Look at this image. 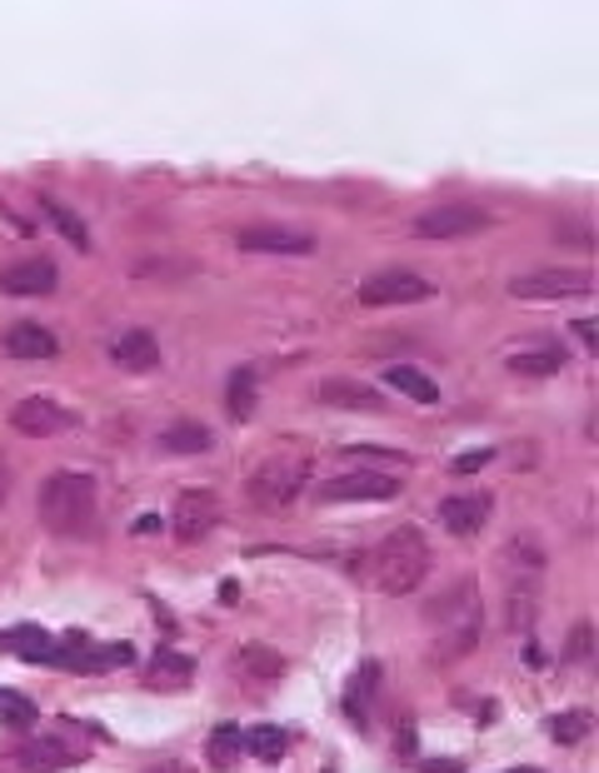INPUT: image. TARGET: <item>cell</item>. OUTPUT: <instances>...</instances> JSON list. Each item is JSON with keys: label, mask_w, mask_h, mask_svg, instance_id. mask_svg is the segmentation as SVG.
Instances as JSON below:
<instances>
[{"label": "cell", "mask_w": 599, "mask_h": 773, "mask_svg": "<svg viewBox=\"0 0 599 773\" xmlns=\"http://www.w3.org/2000/svg\"><path fill=\"white\" fill-rule=\"evenodd\" d=\"M425 624H430V659H435V664L465 659L479 643V634H485V604H479L475 579H455L440 600H430Z\"/></svg>", "instance_id": "1"}, {"label": "cell", "mask_w": 599, "mask_h": 773, "mask_svg": "<svg viewBox=\"0 0 599 773\" xmlns=\"http://www.w3.org/2000/svg\"><path fill=\"white\" fill-rule=\"evenodd\" d=\"M359 569H370V584L380 589V594H390V600L414 594V589L425 584V574H430L425 534L414 529V524H400V529H390L380 545H375V554L355 559V574H359Z\"/></svg>", "instance_id": "2"}, {"label": "cell", "mask_w": 599, "mask_h": 773, "mask_svg": "<svg viewBox=\"0 0 599 773\" xmlns=\"http://www.w3.org/2000/svg\"><path fill=\"white\" fill-rule=\"evenodd\" d=\"M35 514H41V524L51 534H60V539H86V534H96V514H100L96 480H90V474H76V469L51 474V480L41 484Z\"/></svg>", "instance_id": "3"}, {"label": "cell", "mask_w": 599, "mask_h": 773, "mask_svg": "<svg viewBox=\"0 0 599 773\" xmlns=\"http://www.w3.org/2000/svg\"><path fill=\"white\" fill-rule=\"evenodd\" d=\"M306 484H310V459L306 455H270L251 474L245 494H251V504L260 514H280V509H290V504L306 494Z\"/></svg>", "instance_id": "4"}, {"label": "cell", "mask_w": 599, "mask_h": 773, "mask_svg": "<svg viewBox=\"0 0 599 773\" xmlns=\"http://www.w3.org/2000/svg\"><path fill=\"white\" fill-rule=\"evenodd\" d=\"M514 300H579V294H595V275L579 270V265H550V270H524L510 280Z\"/></svg>", "instance_id": "5"}, {"label": "cell", "mask_w": 599, "mask_h": 773, "mask_svg": "<svg viewBox=\"0 0 599 773\" xmlns=\"http://www.w3.org/2000/svg\"><path fill=\"white\" fill-rule=\"evenodd\" d=\"M359 305H425L435 284L414 270H380L370 280H359Z\"/></svg>", "instance_id": "6"}, {"label": "cell", "mask_w": 599, "mask_h": 773, "mask_svg": "<svg viewBox=\"0 0 599 773\" xmlns=\"http://www.w3.org/2000/svg\"><path fill=\"white\" fill-rule=\"evenodd\" d=\"M220 524V494L215 490H180L175 500V514H170V529L180 545H200L210 539Z\"/></svg>", "instance_id": "7"}, {"label": "cell", "mask_w": 599, "mask_h": 773, "mask_svg": "<svg viewBox=\"0 0 599 773\" xmlns=\"http://www.w3.org/2000/svg\"><path fill=\"white\" fill-rule=\"evenodd\" d=\"M495 215L479 205H440V210H425V215H414V235L420 240H459V235H475V229H490Z\"/></svg>", "instance_id": "8"}, {"label": "cell", "mask_w": 599, "mask_h": 773, "mask_svg": "<svg viewBox=\"0 0 599 773\" xmlns=\"http://www.w3.org/2000/svg\"><path fill=\"white\" fill-rule=\"evenodd\" d=\"M80 414L66 410V404L45 400V394H31V400H21L11 410V429L25 439H51V435H66V429H76Z\"/></svg>", "instance_id": "9"}, {"label": "cell", "mask_w": 599, "mask_h": 773, "mask_svg": "<svg viewBox=\"0 0 599 773\" xmlns=\"http://www.w3.org/2000/svg\"><path fill=\"white\" fill-rule=\"evenodd\" d=\"M320 504H355V500H395L400 494V484L390 480V474H375V469H355V474H335V480L320 484Z\"/></svg>", "instance_id": "10"}, {"label": "cell", "mask_w": 599, "mask_h": 773, "mask_svg": "<svg viewBox=\"0 0 599 773\" xmlns=\"http://www.w3.org/2000/svg\"><path fill=\"white\" fill-rule=\"evenodd\" d=\"M235 245L245 255H310L315 240H310L306 229H290V225H251L240 229Z\"/></svg>", "instance_id": "11"}, {"label": "cell", "mask_w": 599, "mask_h": 773, "mask_svg": "<svg viewBox=\"0 0 599 773\" xmlns=\"http://www.w3.org/2000/svg\"><path fill=\"white\" fill-rule=\"evenodd\" d=\"M60 284V270H55L45 255H31V260H15L0 270V294H15V300H35V294H51Z\"/></svg>", "instance_id": "12"}, {"label": "cell", "mask_w": 599, "mask_h": 773, "mask_svg": "<svg viewBox=\"0 0 599 773\" xmlns=\"http://www.w3.org/2000/svg\"><path fill=\"white\" fill-rule=\"evenodd\" d=\"M490 509H495V500L485 490L479 494H450V500H440V524H445L450 534H459V539H469V534H479L485 524H490Z\"/></svg>", "instance_id": "13"}, {"label": "cell", "mask_w": 599, "mask_h": 773, "mask_svg": "<svg viewBox=\"0 0 599 773\" xmlns=\"http://www.w3.org/2000/svg\"><path fill=\"white\" fill-rule=\"evenodd\" d=\"M110 360L120 365V370H155L160 365V339L151 335V329H120L115 339H110Z\"/></svg>", "instance_id": "14"}, {"label": "cell", "mask_w": 599, "mask_h": 773, "mask_svg": "<svg viewBox=\"0 0 599 773\" xmlns=\"http://www.w3.org/2000/svg\"><path fill=\"white\" fill-rule=\"evenodd\" d=\"M315 400L320 404H335V410H365V414H380L385 410L380 390H370L365 380H320L315 384Z\"/></svg>", "instance_id": "15"}, {"label": "cell", "mask_w": 599, "mask_h": 773, "mask_svg": "<svg viewBox=\"0 0 599 773\" xmlns=\"http://www.w3.org/2000/svg\"><path fill=\"white\" fill-rule=\"evenodd\" d=\"M76 759H80V753L66 749L60 739H31V743L15 749V769H21V773H60V769H70Z\"/></svg>", "instance_id": "16"}, {"label": "cell", "mask_w": 599, "mask_h": 773, "mask_svg": "<svg viewBox=\"0 0 599 773\" xmlns=\"http://www.w3.org/2000/svg\"><path fill=\"white\" fill-rule=\"evenodd\" d=\"M210 445H215V435H210L206 425H196V419H175V425H165L160 435H155V449H160V455H175V459L206 455Z\"/></svg>", "instance_id": "17"}, {"label": "cell", "mask_w": 599, "mask_h": 773, "mask_svg": "<svg viewBox=\"0 0 599 773\" xmlns=\"http://www.w3.org/2000/svg\"><path fill=\"white\" fill-rule=\"evenodd\" d=\"M55 349H60V339L45 325H31V320H25V325L5 329V355H11V360H51Z\"/></svg>", "instance_id": "18"}, {"label": "cell", "mask_w": 599, "mask_h": 773, "mask_svg": "<svg viewBox=\"0 0 599 773\" xmlns=\"http://www.w3.org/2000/svg\"><path fill=\"white\" fill-rule=\"evenodd\" d=\"M504 609H510V629H534V619H540V579H504Z\"/></svg>", "instance_id": "19"}, {"label": "cell", "mask_w": 599, "mask_h": 773, "mask_svg": "<svg viewBox=\"0 0 599 773\" xmlns=\"http://www.w3.org/2000/svg\"><path fill=\"white\" fill-rule=\"evenodd\" d=\"M385 384L400 390L404 400H414V404H435L440 400V384L430 380L425 370H414V365H390V370H385Z\"/></svg>", "instance_id": "20"}, {"label": "cell", "mask_w": 599, "mask_h": 773, "mask_svg": "<svg viewBox=\"0 0 599 773\" xmlns=\"http://www.w3.org/2000/svg\"><path fill=\"white\" fill-rule=\"evenodd\" d=\"M5 649H15V659H25V664H45V669H51V659H55L51 634L35 629V624H21V629L5 634Z\"/></svg>", "instance_id": "21"}, {"label": "cell", "mask_w": 599, "mask_h": 773, "mask_svg": "<svg viewBox=\"0 0 599 773\" xmlns=\"http://www.w3.org/2000/svg\"><path fill=\"white\" fill-rule=\"evenodd\" d=\"M41 210H45V220H51V225L60 229V235H66L70 245H76V250H90V229H86V220H80L76 210L60 205L55 195H41Z\"/></svg>", "instance_id": "22"}, {"label": "cell", "mask_w": 599, "mask_h": 773, "mask_svg": "<svg viewBox=\"0 0 599 773\" xmlns=\"http://www.w3.org/2000/svg\"><path fill=\"white\" fill-rule=\"evenodd\" d=\"M235 669L251 679H280L285 674V659L275 649H265V643H245V649L235 653Z\"/></svg>", "instance_id": "23"}, {"label": "cell", "mask_w": 599, "mask_h": 773, "mask_svg": "<svg viewBox=\"0 0 599 773\" xmlns=\"http://www.w3.org/2000/svg\"><path fill=\"white\" fill-rule=\"evenodd\" d=\"M565 370V355L559 349H530V355H510V374L524 380H550V374Z\"/></svg>", "instance_id": "24"}, {"label": "cell", "mask_w": 599, "mask_h": 773, "mask_svg": "<svg viewBox=\"0 0 599 773\" xmlns=\"http://www.w3.org/2000/svg\"><path fill=\"white\" fill-rule=\"evenodd\" d=\"M190 669H196V664H190L186 653L160 649V653L151 659V684H160V688H180V684L190 679Z\"/></svg>", "instance_id": "25"}, {"label": "cell", "mask_w": 599, "mask_h": 773, "mask_svg": "<svg viewBox=\"0 0 599 773\" xmlns=\"http://www.w3.org/2000/svg\"><path fill=\"white\" fill-rule=\"evenodd\" d=\"M375 679H380V669L365 664L355 679H350V694H345V714L355 724H365V714H370V698H375Z\"/></svg>", "instance_id": "26"}, {"label": "cell", "mask_w": 599, "mask_h": 773, "mask_svg": "<svg viewBox=\"0 0 599 773\" xmlns=\"http://www.w3.org/2000/svg\"><path fill=\"white\" fill-rule=\"evenodd\" d=\"M245 749L265 763H280L285 749H290V739H285V729H275V724H255V729L245 733Z\"/></svg>", "instance_id": "27"}, {"label": "cell", "mask_w": 599, "mask_h": 773, "mask_svg": "<svg viewBox=\"0 0 599 773\" xmlns=\"http://www.w3.org/2000/svg\"><path fill=\"white\" fill-rule=\"evenodd\" d=\"M225 404H230V414H235V419H251V414H255V370H235V374H230Z\"/></svg>", "instance_id": "28"}, {"label": "cell", "mask_w": 599, "mask_h": 773, "mask_svg": "<svg viewBox=\"0 0 599 773\" xmlns=\"http://www.w3.org/2000/svg\"><path fill=\"white\" fill-rule=\"evenodd\" d=\"M240 749H245V733H240L235 724H220V729L210 733V763H215V769H230V763L240 759Z\"/></svg>", "instance_id": "29"}, {"label": "cell", "mask_w": 599, "mask_h": 773, "mask_svg": "<svg viewBox=\"0 0 599 773\" xmlns=\"http://www.w3.org/2000/svg\"><path fill=\"white\" fill-rule=\"evenodd\" d=\"M589 729H595V719H589L585 708H569V714H555V719H550V739L555 743H579Z\"/></svg>", "instance_id": "30"}, {"label": "cell", "mask_w": 599, "mask_h": 773, "mask_svg": "<svg viewBox=\"0 0 599 773\" xmlns=\"http://www.w3.org/2000/svg\"><path fill=\"white\" fill-rule=\"evenodd\" d=\"M0 719L21 733V729H31V724H35V704H31V698H21V694H11V688H0Z\"/></svg>", "instance_id": "31"}, {"label": "cell", "mask_w": 599, "mask_h": 773, "mask_svg": "<svg viewBox=\"0 0 599 773\" xmlns=\"http://www.w3.org/2000/svg\"><path fill=\"white\" fill-rule=\"evenodd\" d=\"M490 459H495V449H465V455H459L450 469H455V474H475V469H485Z\"/></svg>", "instance_id": "32"}, {"label": "cell", "mask_w": 599, "mask_h": 773, "mask_svg": "<svg viewBox=\"0 0 599 773\" xmlns=\"http://www.w3.org/2000/svg\"><path fill=\"white\" fill-rule=\"evenodd\" d=\"M569 659H575V664L589 659V624H575V634H569Z\"/></svg>", "instance_id": "33"}, {"label": "cell", "mask_w": 599, "mask_h": 773, "mask_svg": "<svg viewBox=\"0 0 599 773\" xmlns=\"http://www.w3.org/2000/svg\"><path fill=\"white\" fill-rule=\"evenodd\" d=\"M414 743H420V739H414V724H400V729H395V753H404V759H410Z\"/></svg>", "instance_id": "34"}, {"label": "cell", "mask_w": 599, "mask_h": 773, "mask_svg": "<svg viewBox=\"0 0 599 773\" xmlns=\"http://www.w3.org/2000/svg\"><path fill=\"white\" fill-rule=\"evenodd\" d=\"M11 500V459L0 455V504Z\"/></svg>", "instance_id": "35"}, {"label": "cell", "mask_w": 599, "mask_h": 773, "mask_svg": "<svg viewBox=\"0 0 599 773\" xmlns=\"http://www.w3.org/2000/svg\"><path fill=\"white\" fill-rule=\"evenodd\" d=\"M575 335H579V339H585V345H589V349H595V345H599V335H595V320H575Z\"/></svg>", "instance_id": "36"}, {"label": "cell", "mask_w": 599, "mask_h": 773, "mask_svg": "<svg viewBox=\"0 0 599 773\" xmlns=\"http://www.w3.org/2000/svg\"><path fill=\"white\" fill-rule=\"evenodd\" d=\"M425 773H459V759H430Z\"/></svg>", "instance_id": "37"}, {"label": "cell", "mask_w": 599, "mask_h": 773, "mask_svg": "<svg viewBox=\"0 0 599 773\" xmlns=\"http://www.w3.org/2000/svg\"><path fill=\"white\" fill-rule=\"evenodd\" d=\"M135 534H160V519H155V514H141V519H135Z\"/></svg>", "instance_id": "38"}, {"label": "cell", "mask_w": 599, "mask_h": 773, "mask_svg": "<svg viewBox=\"0 0 599 773\" xmlns=\"http://www.w3.org/2000/svg\"><path fill=\"white\" fill-rule=\"evenodd\" d=\"M510 773H540V769H510Z\"/></svg>", "instance_id": "39"}]
</instances>
